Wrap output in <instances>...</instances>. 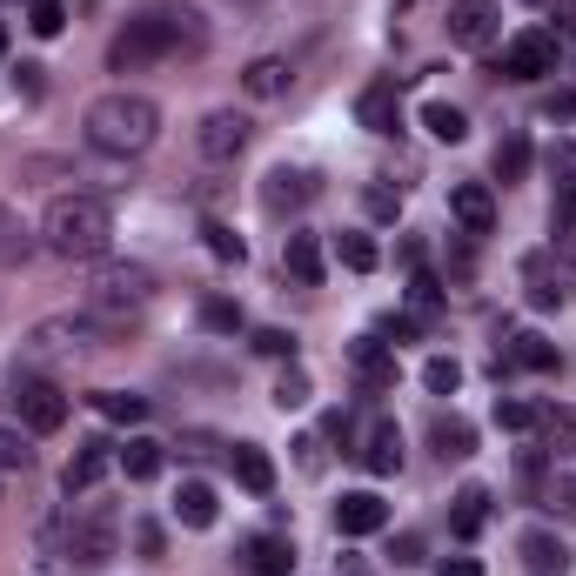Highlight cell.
Here are the masks:
<instances>
[{"label": "cell", "mask_w": 576, "mask_h": 576, "mask_svg": "<svg viewBox=\"0 0 576 576\" xmlns=\"http://www.w3.org/2000/svg\"><path fill=\"white\" fill-rule=\"evenodd\" d=\"M376 530H389V503L376 489H349L336 503V536H376Z\"/></svg>", "instance_id": "obj_14"}, {"label": "cell", "mask_w": 576, "mask_h": 576, "mask_svg": "<svg viewBox=\"0 0 576 576\" xmlns=\"http://www.w3.org/2000/svg\"><path fill=\"white\" fill-rule=\"evenodd\" d=\"M530 308H563V289L543 275V282H530Z\"/></svg>", "instance_id": "obj_46"}, {"label": "cell", "mask_w": 576, "mask_h": 576, "mask_svg": "<svg viewBox=\"0 0 576 576\" xmlns=\"http://www.w3.org/2000/svg\"><path fill=\"white\" fill-rule=\"evenodd\" d=\"M503 28V8L497 0H449V41L456 47H489Z\"/></svg>", "instance_id": "obj_10"}, {"label": "cell", "mask_w": 576, "mask_h": 576, "mask_svg": "<svg viewBox=\"0 0 576 576\" xmlns=\"http://www.w3.org/2000/svg\"><path fill=\"white\" fill-rule=\"evenodd\" d=\"M175 517H182L188 530H215V517H221L215 489H208V482H182V489H175Z\"/></svg>", "instance_id": "obj_26"}, {"label": "cell", "mask_w": 576, "mask_h": 576, "mask_svg": "<svg viewBox=\"0 0 576 576\" xmlns=\"http://www.w3.org/2000/svg\"><path fill=\"white\" fill-rule=\"evenodd\" d=\"M356 456L369 463V476H395V469H402V430H395L389 416H376V423H369V443H362Z\"/></svg>", "instance_id": "obj_17"}, {"label": "cell", "mask_w": 576, "mask_h": 576, "mask_svg": "<svg viewBox=\"0 0 576 576\" xmlns=\"http://www.w3.org/2000/svg\"><path fill=\"white\" fill-rule=\"evenodd\" d=\"M148 302H154V275L134 269V262H108V269L95 275V289H88V315L101 322V336H108V343L128 336V322H134Z\"/></svg>", "instance_id": "obj_4"}, {"label": "cell", "mask_w": 576, "mask_h": 576, "mask_svg": "<svg viewBox=\"0 0 576 576\" xmlns=\"http://www.w3.org/2000/svg\"><path fill=\"white\" fill-rule=\"evenodd\" d=\"M362 208H369V221H395V215H402V195H395L389 182H369V188H362Z\"/></svg>", "instance_id": "obj_40"}, {"label": "cell", "mask_w": 576, "mask_h": 576, "mask_svg": "<svg viewBox=\"0 0 576 576\" xmlns=\"http://www.w3.org/2000/svg\"><path fill=\"white\" fill-rule=\"evenodd\" d=\"M308 395H315V382H308V369H295V362H289V369L275 376V409H282V416H289V409H302Z\"/></svg>", "instance_id": "obj_35"}, {"label": "cell", "mask_w": 576, "mask_h": 576, "mask_svg": "<svg viewBox=\"0 0 576 576\" xmlns=\"http://www.w3.org/2000/svg\"><path fill=\"white\" fill-rule=\"evenodd\" d=\"M34 256V235H28V221L8 208V202H0V269H21Z\"/></svg>", "instance_id": "obj_28"}, {"label": "cell", "mask_w": 576, "mask_h": 576, "mask_svg": "<svg viewBox=\"0 0 576 576\" xmlns=\"http://www.w3.org/2000/svg\"><path fill=\"white\" fill-rule=\"evenodd\" d=\"M530 8H556V0H530Z\"/></svg>", "instance_id": "obj_54"}, {"label": "cell", "mask_w": 576, "mask_h": 576, "mask_svg": "<svg viewBox=\"0 0 576 576\" xmlns=\"http://www.w3.org/2000/svg\"><path fill=\"white\" fill-rule=\"evenodd\" d=\"M497 67H503V80H543V74H556V34H550V28L510 34Z\"/></svg>", "instance_id": "obj_7"}, {"label": "cell", "mask_w": 576, "mask_h": 576, "mask_svg": "<svg viewBox=\"0 0 576 576\" xmlns=\"http://www.w3.org/2000/svg\"><path fill=\"white\" fill-rule=\"evenodd\" d=\"M349 376L362 382V395H389L402 369H395V349H389L382 336H356V343H349Z\"/></svg>", "instance_id": "obj_8"}, {"label": "cell", "mask_w": 576, "mask_h": 576, "mask_svg": "<svg viewBox=\"0 0 576 576\" xmlns=\"http://www.w3.org/2000/svg\"><path fill=\"white\" fill-rule=\"evenodd\" d=\"M510 369H530V376H550V369H556V349H550L543 336H510V349L497 356V382H503Z\"/></svg>", "instance_id": "obj_21"}, {"label": "cell", "mask_w": 576, "mask_h": 576, "mask_svg": "<svg viewBox=\"0 0 576 576\" xmlns=\"http://www.w3.org/2000/svg\"><path fill=\"white\" fill-rule=\"evenodd\" d=\"M489 169H497V182H503V188H510V182H523V175H530V134H517V128H510V134L497 141V154H489Z\"/></svg>", "instance_id": "obj_29"}, {"label": "cell", "mask_w": 576, "mask_h": 576, "mask_svg": "<svg viewBox=\"0 0 576 576\" xmlns=\"http://www.w3.org/2000/svg\"><path fill=\"white\" fill-rule=\"evenodd\" d=\"M115 543H121V517H115V503H88V510L74 517V530H67V556H74L80 569L115 563Z\"/></svg>", "instance_id": "obj_6"}, {"label": "cell", "mask_w": 576, "mask_h": 576, "mask_svg": "<svg viewBox=\"0 0 576 576\" xmlns=\"http://www.w3.org/2000/svg\"><path fill=\"white\" fill-rule=\"evenodd\" d=\"M80 134H88V148L101 154H148L154 134H161V108L148 95H101L88 115H80Z\"/></svg>", "instance_id": "obj_3"}, {"label": "cell", "mask_w": 576, "mask_h": 576, "mask_svg": "<svg viewBox=\"0 0 576 576\" xmlns=\"http://www.w3.org/2000/svg\"><path fill=\"white\" fill-rule=\"evenodd\" d=\"M14 80H21V95H41V67H34V61H21V74H14Z\"/></svg>", "instance_id": "obj_52"}, {"label": "cell", "mask_w": 576, "mask_h": 576, "mask_svg": "<svg viewBox=\"0 0 576 576\" xmlns=\"http://www.w3.org/2000/svg\"><path fill=\"white\" fill-rule=\"evenodd\" d=\"M308 195H315L308 169H269V182H262V208L269 215H295V208H308Z\"/></svg>", "instance_id": "obj_15"}, {"label": "cell", "mask_w": 576, "mask_h": 576, "mask_svg": "<svg viewBox=\"0 0 576 576\" xmlns=\"http://www.w3.org/2000/svg\"><path fill=\"white\" fill-rule=\"evenodd\" d=\"M550 510H563V517H576V482H550V497H543Z\"/></svg>", "instance_id": "obj_48"}, {"label": "cell", "mask_w": 576, "mask_h": 576, "mask_svg": "<svg viewBox=\"0 0 576 576\" xmlns=\"http://www.w3.org/2000/svg\"><path fill=\"white\" fill-rule=\"evenodd\" d=\"M536 430H543L550 456H569V449H576V402H550V409H536Z\"/></svg>", "instance_id": "obj_27"}, {"label": "cell", "mask_w": 576, "mask_h": 576, "mask_svg": "<svg viewBox=\"0 0 576 576\" xmlns=\"http://www.w3.org/2000/svg\"><path fill=\"white\" fill-rule=\"evenodd\" d=\"M543 115H550V121H576V88L550 95V101H543Z\"/></svg>", "instance_id": "obj_47"}, {"label": "cell", "mask_w": 576, "mask_h": 576, "mask_svg": "<svg viewBox=\"0 0 576 576\" xmlns=\"http://www.w3.org/2000/svg\"><path fill=\"white\" fill-rule=\"evenodd\" d=\"M95 409H101V416L108 423H148V395H128V389H95Z\"/></svg>", "instance_id": "obj_30"}, {"label": "cell", "mask_w": 576, "mask_h": 576, "mask_svg": "<svg viewBox=\"0 0 576 576\" xmlns=\"http://www.w3.org/2000/svg\"><path fill=\"white\" fill-rule=\"evenodd\" d=\"M395 262H402L409 275H416V269H423V241H416V235H409V241H395Z\"/></svg>", "instance_id": "obj_51"}, {"label": "cell", "mask_w": 576, "mask_h": 576, "mask_svg": "<svg viewBox=\"0 0 576 576\" xmlns=\"http://www.w3.org/2000/svg\"><path fill=\"white\" fill-rule=\"evenodd\" d=\"M28 28H34L41 41H54V34L67 28V8H61V0H28Z\"/></svg>", "instance_id": "obj_39"}, {"label": "cell", "mask_w": 576, "mask_h": 576, "mask_svg": "<svg viewBox=\"0 0 576 576\" xmlns=\"http://www.w3.org/2000/svg\"><path fill=\"white\" fill-rule=\"evenodd\" d=\"M497 430H510V436L536 430V409H530L523 395H497Z\"/></svg>", "instance_id": "obj_38"}, {"label": "cell", "mask_w": 576, "mask_h": 576, "mask_svg": "<svg viewBox=\"0 0 576 576\" xmlns=\"http://www.w3.org/2000/svg\"><path fill=\"white\" fill-rule=\"evenodd\" d=\"M436 576H482V563H476V556H443Z\"/></svg>", "instance_id": "obj_50"}, {"label": "cell", "mask_w": 576, "mask_h": 576, "mask_svg": "<svg viewBox=\"0 0 576 576\" xmlns=\"http://www.w3.org/2000/svg\"><path fill=\"white\" fill-rule=\"evenodd\" d=\"M8 416H14L28 436H54V430H67V395H61L47 376L14 369V382H8Z\"/></svg>", "instance_id": "obj_5"}, {"label": "cell", "mask_w": 576, "mask_h": 576, "mask_svg": "<svg viewBox=\"0 0 576 576\" xmlns=\"http://www.w3.org/2000/svg\"><path fill=\"white\" fill-rule=\"evenodd\" d=\"M202 235H208V256H215V262H235V269H241V262H249V241H241L235 228H221V221H208Z\"/></svg>", "instance_id": "obj_36"}, {"label": "cell", "mask_w": 576, "mask_h": 576, "mask_svg": "<svg viewBox=\"0 0 576 576\" xmlns=\"http://www.w3.org/2000/svg\"><path fill=\"white\" fill-rule=\"evenodd\" d=\"M449 221L463 235H489V228H497V195H489V182H456L449 188Z\"/></svg>", "instance_id": "obj_13"}, {"label": "cell", "mask_w": 576, "mask_h": 576, "mask_svg": "<svg viewBox=\"0 0 576 576\" xmlns=\"http://www.w3.org/2000/svg\"><path fill=\"white\" fill-rule=\"evenodd\" d=\"M469 241H476V235H463L456 249H449V282H469V275H476V249H469Z\"/></svg>", "instance_id": "obj_44"}, {"label": "cell", "mask_w": 576, "mask_h": 576, "mask_svg": "<svg viewBox=\"0 0 576 576\" xmlns=\"http://www.w3.org/2000/svg\"><path fill=\"white\" fill-rule=\"evenodd\" d=\"M289 80H295V67L275 61V54H262V61H249V74H241V95H249V101H282Z\"/></svg>", "instance_id": "obj_18"}, {"label": "cell", "mask_w": 576, "mask_h": 576, "mask_svg": "<svg viewBox=\"0 0 576 576\" xmlns=\"http://www.w3.org/2000/svg\"><path fill=\"white\" fill-rule=\"evenodd\" d=\"M395 115H402L395 80H369V88L356 95V121H362L369 134H395Z\"/></svg>", "instance_id": "obj_16"}, {"label": "cell", "mask_w": 576, "mask_h": 576, "mask_svg": "<svg viewBox=\"0 0 576 576\" xmlns=\"http://www.w3.org/2000/svg\"><path fill=\"white\" fill-rule=\"evenodd\" d=\"M228 463H235V482L249 489V497H269V489H275V463H269V449H262V443H235V449H228Z\"/></svg>", "instance_id": "obj_19"}, {"label": "cell", "mask_w": 576, "mask_h": 576, "mask_svg": "<svg viewBox=\"0 0 576 576\" xmlns=\"http://www.w3.org/2000/svg\"><path fill=\"white\" fill-rule=\"evenodd\" d=\"M256 356H269V362H295V336L289 328H256V343H249Z\"/></svg>", "instance_id": "obj_41"}, {"label": "cell", "mask_w": 576, "mask_h": 576, "mask_svg": "<svg viewBox=\"0 0 576 576\" xmlns=\"http://www.w3.org/2000/svg\"><path fill=\"white\" fill-rule=\"evenodd\" d=\"M336 262H343V269H356V275H369V269L382 262V249H376V241H369V235H356V228H343V235H336Z\"/></svg>", "instance_id": "obj_33"}, {"label": "cell", "mask_w": 576, "mask_h": 576, "mask_svg": "<svg viewBox=\"0 0 576 576\" xmlns=\"http://www.w3.org/2000/svg\"><path fill=\"white\" fill-rule=\"evenodd\" d=\"M41 241L61 262H101L115 241V215L101 195H54L41 215Z\"/></svg>", "instance_id": "obj_2"}, {"label": "cell", "mask_w": 576, "mask_h": 576, "mask_svg": "<svg viewBox=\"0 0 576 576\" xmlns=\"http://www.w3.org/2000/svg\"><path fill=\"white\" fill-rule=\"evenodd\" d=\"M121 463V449L108 443V436H88V443H80L74 456H67V469H61V489H67V497H88V489L108 476Z\"/></svg>", "instance_id": "obj_9"}, {"label": "cell", "mask_w": 576, "mask_h": 576, "mask_svg": "<svg viewBox=\"0 0 576 576\" xmlns=\"http://www.w3.org/2000/svg\"><path fill=\"white\" fill-rule=\"evenodd\" d=\"M430 449H436L443 463H469V456H476V430H469L463 416H436V423H430Z\"/></svg>", "instance_id": "obj_24"}, {"label": "cell", "mask_w": 576, "mask_h": 576, "mask_svg": "<svg viewBox=\"0 0 576 576\" xmlns=\"http://www.w3.org/2000/svg\"><path fill=\"white\" fill-rule=\"evenodd\" d=\"M134 550L141 556H161V523H134Z\"/></svg>", "instance_id": "obj_49"}, {"label": "cell", "mask_w": 576, "mask_h": 576, "mask_svg": "<svg viewBox=\"0 0 576 576\" xmlns=\"http://www.w3.org/2000/svg\"><path fill=\"white\" fill-rule=\"evenodd\" d=\"M0 54H8V28H0Z\"/></svg>", "instance_id": "obj_53"}, {"label": "cell", "mask_w": 576, "mask_h": 576, "mask_svg": "<svg viewBox=\"0 0 576 576\" xmlns=\"http://www.w3.org/2000/svg\"><path fill=\"white\" fill-rule=\"evenodd\" d=\"M241 322H249V315H241L235 295H202V328H208V336H241Z\"/></svg>", "instance_id": "obj_31"}, {"label": "cell", "mask_w": 576, "mask_h": 576, "mask_svg": "<svg viewBox=\"0 0 576 576\" xmlns=\"http://www.w3.org/2000/svg\"><path fill=\"white\" fill-rule=\"evenodd\" d=\"M295 463L302 476H322V436H295Z\"/></svg>", "instance_id": "obj_45"}, {"label": "cell", "mask_w": 576, "mask_h": 576, "mask_svg": "<svg viewBox=\"0 0 576 576\" xmlns=\"http://www.w3.org/2000/svg\"><path fill=\"white\" fill-rule=\"evenodd\" d=\"M423 128H430L436 141H449V148H456V141L469 134V115H463L456 101H423Z\"/></svg>", "instance_id": "obj_32"}, {"label": "cell", "mask_w": 576, "mask_h": 576, "mask_svg": "<svg viewBox=\"0 0 576 576\" xmlns=\"http://www.w3.org/2000/svg\"><path fill=\"white\" fill-rule=\"evenodd\" d=\"M195 148H202V161H235L241 148H249V121H241L235 108H215V115L195 128Z\"/></svg>", "instance_id": "obj_11"}, {"label": "cell", "mask_w": 576, "mask_h": 576, "mask_svg": "<svg viewBox=\"0 0 576 576\" xmlns=\"http://www.w3.org/2000/svg\"><path fill=\"white\" fill-rule=\"evenodd\" d=\"M241 569H256V576H295L289 536H249V543H241Z\"/></svg>", "instance_id": "obj_20"}, {"label": "cell", "mask_w": 576, "mask_h": 576, "mask_svg": "<svg viewBox=\"0 0 576 576\" xmlns=\"http://www.w3.org/2000/svg\"><path fill=\"white\" fill-rule=\"evenodd\" d=\"M482 523H489V489L482 482H463L456 497H449V530L469 543V536H482Z\"/></svg>", "instance_id": "obj_22"}, {"label": "cell", "mask_w": 576, "mask_h": 576, "mask_svg": "<svg viewBox=\"0 0 576 576\" xmlns=\"http://www.w3.org/2000/svg\"><path fill=\"white\" fill-rule=\"evenodd\" d=\"M28 463H34L28 430H8V423H0V469H28Z\"/></svg>", "instance_id": "obj_42"}, {"label": "cell", "mask_w": 576, "mask_h": 576, "mask_svg": "<svg viewBox=\"0 0 576 576\" xmlns=\"http://www.w3.org/2000/svg\"><path fill=\"white\" fill-rule=\"evenodd\" d=\"M423 382H430V395H456L463 389V362L456 356H430L423 362Z\"/></svg>", "instance_id": "obj_37"}, {"label": "cell", "mask_w": 576, "mask_h": 576, "mask_svg": "<svg viewBox=\"0 0 576 576\" xmlns=\"http://www.w3.org/2000/svg\"><path fill=\"white\" fill-rule=\"evenodd\" d=\"M517 550H523V569H530V576H563V569H569V550H563V536H550V530H530Z\"/></svg>", "instance_id": "obj_23"}, {"label": "cell", "mask_w": 576, "mask_h": 576, "mask_svg": "<svg viewBox=\"0 0 576 576\" xmlns=\"http://www.w3.org/2000/svg\"><path fill=\"white\" fill-rule=\"evenodd\" d=\"M282 275H289L295 289H322L328 262H322V241H315L308 228H289V235H282Z\"/></svg>", "instance_id": "obj_12"}, {"label": "cell", "mask_w": 576, "mask_h": 576, "mask_svg": "<svg viewBox=\"0 0 576 576\" xmlns=\"http://www.w3.org/2000/svg\"><path fill=\"white\" fill-rule=\"evenodd\" d=\"M416 328H423V322H416V315H389V322H382V328H376V336H382V343H389V349H395V343H416Z\"/></svg>", "instance_id": "obj_43"}, {"label": "cell", "mask_w": 576, "mask_h": 576, "mask_svg": "<svg viewBox=\"0 0 576 576\" xmlns=\"http://www.w3.org/2000/svg\"><path fill=\"white\" fill-rule=\"evenodd\" d=\"M202 47H208V21L195 8H182V0H141L108 41V67L141 74V67H161V61H188Z\"/></svg>", "instance_id": "obj_1"}, {"label": "cell", "mask_w": 576, "mask_h": 576, "mask_svg": "<svg viewBox=\"0 0 576 576\" xmlns=\"http://www.w3.org/2000/svg\"><path fill=\"white\" fill-rule=\"evenodd\" d=\"M409 315H416V322H436V315H443V282L423 275V269L409 275Z\"/></svg>", "instance_id": "obj_34"}, {"label": "cell", "mask_w": 576, "mask_h": 576, "mask_svg": "<svg viewBox=\"0 0 576 576\" xmlns=\"http://www.w3.org/2000/svg\"><path fill=\"white\" fill-rule=\"evenodd\" d=\"M121 469H128V482H154L161 469H169V443H154V436H128Z\"/></svg>", "instance_id": "obj_25"}]
</instances>
